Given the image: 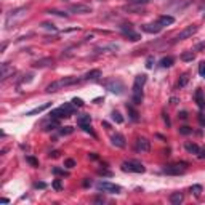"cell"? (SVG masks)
Wrapping results in <instances>:
<instances>
[{"instance_id": "5", "label": "cell", "mask_w": 205, "mask_h": 205, "mask_svg": "<svg viewBox=\"0 0 205 205\" xmlns=\"http://www.w3.org/2000/svg\"><path fill=\"white\" fill-rule=\"evenodd\" d=\"M104 85H106V88H108L111 93H116V95H122V93H123V90H125L123 83L120 82V80H117V79L108 80V82L104 83Z\"/></svg>"}, {"instance_id": "32", "label": "cell", "mask_w": 205, "mask_h": 205, "mask_svg": "<svg viewBox=\"0 0 205 205\" xmlns=\"http://www.w3.org/2000/svg\"><path fill=\"white\" fill-rule=\"evenodd\" d=\"M53 173H55V175H63V176H67V172L61 170V168H58V167H55V168H53Z\"/></svg>"}, {"instance_id": "43", "label": "cell", "mask_w": 205, "mask_h": 205, "mask_svg": "<svg viewBox=\"0 0 205 205\" xmlns=\"http://www.w3.org/2000/svg\"><path fill=\"white\" fill-rule=\"evenodd\" d=\"M82 184H83V188H90V186H91V181L85 178V180H83V183H82Z\"/></svg>"}, {"instance_id": "24", "label": "cell", "mask_w": 205, "mask_h": 205, "mask_svg": "<svg viewBox=\"0 0 205 205\" xmlns=\"http://www.w3.org/2000/svg\"><path fill=\"white\" fill-rule=\"evenodd\" d=\"M112 120L117 122V123H122L123 122V117H122V114H120L119 111H114V112H112Z\"/></svg>"}, {"instance_id": "39", "label": "cell", "mask_w": 205, "mask_h": 205, "mask_svg": "<svg viewBox=\"0 0 205 205\" xmlns=\"http://www.w3.org/2000/svg\"><path fill=\"white\" fill-rule=\"evenodd\" d=\"M128 2H131V3H136V5H141V3H147L149 0H128Z\"/></svg>"}, {"instance_id": "35", "label": "cell", "mask_w": 205, "mask_h": 205, "mask_svg": "<svg viewBox=\"0 0 205 205\" xmlns=\"http://www.w3.org/2000/svg\"><path fill=\"white\" fill-rule=\"evenodd\" d=\"M26 160L29 162L31 165H34V167H39V160H35L34 157H26Z\"/></svg>"}, {"instance_id": "10", "label": "cell", "mask_w": 205, "mask_h": 205, "mask_svg": "<svg viewBox=\"0 0 205 205\" xmlns=\"http://www.w3.org/2000/svg\"><path fill=\"white\" fill-rule=\"evenodd\" d=\"M141 29H143L144 32H147V34H159L162 31V26L159 23L157 24H143Z\"/></svg>"}, {"instance_id": "6", "label": "cell", "mask_w": 205, "mask_h": 205, "mask_svg": "<svg viewBox=\"0 0 205 205\" xmlns=\"http://www.w3.org/2000/svg\"><path fill=\"white\" fill-rule=\"evenodd\" d=\"M186 172V164H172L164 167V173L167 175H183Z\"/></svg>"}, {"instance_id": "2", "label": "cell", "mask_w": 205, "mask_h": 205, "mask_svg": "<svg viewBox=\"0 0 205 205\" xmlns=\"http://www.w3.org/2000/svg\"><path fill=\"white\" fill-rule=\"evenodd\" d=\"M72 114H74V104L66 103V104L59 106L58 109L51 111L50 117H51V119H63V117H70Z\"/></svg>"}, {"instance_id": "3", "label": "cell", "mask_w": 205, "mask_h": 205, "mask_svg": "<svg viewBox=\"0 0 205 205\" xmlns=\"http://www.w3.org/2000/svg\"><path fill=\"white\" fill-rule=\"evenodd\" d=\"M122 170L123 172H133V173H144L146 168L143 167V164L135 160H128V162H123L122 164Z\"/></svg>"}, {"instance_id": "29", "label": "cell", "mask_w": 205, "mask_h": 205, "mask_svg": "<svg viewBox=\"0 0 205 205\" xmlns=\"http://www.w3.org/2000/svg\"><path fill=\"white\" fill-rule=\"evenodd\" d=\"M74 130H72V127H64V128H61L59 130V133L61 135H69V133H72Z\"/></svg>"}, {"instance_id": "44", "label": "cell", "mask_w": 205, "mask_h": 205, "mask_svg": "<svg viewBox=\"0 0 205 205\" xmlns=\"http://www.w3.org/2000/svg\"><path fill=\"white\" fill-rule=\"evenodd\" d=\"M98 173H100V175H104V176H111V175H112V173H111V172H108V170H100Z\"/></svg>"}, {"instance_id": "49", "label": "cell", "mask_w": 205, "mask_h": 205, "mask_svg": "<svg viewBox=\"0 0 205 205\" xmlns=\"http://www.w3.org/2000/svg\"><path fill=\"white\" fill-rule=\"evenodd\" d=\"M88 157H90V159H96V154L91 152V154H88Z\"/></svg>"}, {"instance_id": "46", "label": "cell", "mask_w": 205, "mask_h": 205, "mask_svg": "<svg viewBox=\"0 0 205 205\" xmlns=\"http://www.w3.org/2000/svg\"><path fill=\"white\" fill-rule=\"evenodd\" d=\"M164 120H165V123H167V125H170V119H168V116L164 114Z\"/></svg>"}, {"instance_id": "28", "label": "cell", "mask_w": 205, "mask_h": 205, "mask_svg": "<svg viewBox=\"0 0 205 205\" xmlns=\"http://www.w3.org/2000/svg\"><path fill=\"white\" fill-rule=\"evenodd\" d=\"M191 192H194L196 196H200V192H202V186H200V184H194L192 188H191Z\"/></svg>"}, {"instance_id": "45", "label": "cell", "mask_w": 205, "mask_h": 205, "mask_svg": "<svg viewBox=\"0 0 205 205\" xmlns=\"http://www.w3.org/2000/svg\"><path fill=\"white\" fill-rule=\"evenodd\" d=\"M203 157H205V147L199 151V159H203Z\"/></svg>"}, {"instance_id": "8", "label": "cell", "mask_w": 205, "mask_h": 205, "mask_svg": "<svg viewBox=\"0 0 205 205\" xmlns=\"http://www.w3.org/2000/svg\"><path fill=\"white\" fill-rule=\"evenodd\" d=\"M141 101H143V87L135 85L133 83V91H131V103L135 106H139Z\"/></svg>"}, {"instance_id": "22", "label": "cell", "mask_w": 205, "mask_h": 205, "mask_svg": "<svg viewBox=\"0 0 205 205\" xmlns=\"http://www.w3.org/2000/svg\"><path fill=\"white\" fill-rule=\"evenodd\" d=\"M10 70H13V67L8 66V63H3V64H2V79H3V80L8 77V72H10Z\"/></svg>"}, {"instance_id": "34", "label": "cell", "mask_w": 205, "mask_h": 205, "mask_svg": "<svg viewBox=\"0 0 205 205\" xmlns=\"http://www.w3.org/2000/svg\"><path fill=\"white\" fill-rule=\"evenodd\" d=\"M53 188H55L56 191H61V189H63L61 181H59V180H55V181H53Z\"/></svg>"}, {"instance_id": "41", "label": "cell", "mask_w": 205, "mask_h": 205, "mask_svg": "<svg viewBox=\"0 0 205 205\" xmlns=\"http://www.w3.org/2000/svg\"><path fill=\"white\" fill-rule=\"evenodd\" d=\"M42 26H44V27H45V29H51V31H56V27H53V24H48V23H44V24H42Z\"/></svg>"}, {"instance_id": "33", "label": "cell", "mask_w": 205, "mask_h": 205, "mask_svg": "<svg viewBox=\"0 0 205 205\" xmlns=\"http://www.w3.org/2000/svg\"><path fill=\"white\" fill-rule=\"evenodd\" d=\"M199 74L205 79V61H202L200 64H199Z\"/></svg>"}, {"instance_id": "4", "label": "cell", "mask_w": 205, "mask_h": 205, "mask_svg": "<svg viewBox=\"0 0 205 205\" xmlns=\"http://www.w3.org/2000/svg\"><path fill=\"white\" fill-rule=\"evenodd\" d=\"M96 189L98 191H103V192H109V194H119L122 188L117 186V184H112L109 181H100L96 184Z\"/></svg>"}, {"instance_id": "14", "label": "cell", "mask_w": 205, "mask_h": 205, "mask_svg": "<svg viewBox=\"0 0 205 205\" xmlns=\"http://www.w3.org/2000/svg\"><path fill=\"white\" fill-rule=\"evenodd\" d=\"M51 106V103H45V104H42V106H37V108H34L31 109L29 112H26V116H35V114H40V112H44L45 109H48Z\"/></svg>"}, {"instance_id": "31", "label": "cell", "mask_w": 205, "mask_h": 205, "mask_svg": "<svg viewBox=\"0 0 205 205\" xmlns=\"http://www.w3.org/2000/svg\"><path fill=\"white\" fill-rule=\"evenodd\" d=\"M64 165H66L67 168H72V167H75V160H74V159H66V160H64Z\"/></svg>"}, {"instance_id": "9", "label": "cell", "mask_w": 205, "mask_h": 205, "mask_svg": "<svg viewBox=\"0 0 205 205\" xmlns=\"http://www.w3.org/2000/svg\"><path fill=\"white\" fill-rule=\"evenodd\" d=\"M135 147H136L138 152H149L151 151V143H149V139H146V138H136Z\"/></svg>"}, {"instance_id": "27", "label": "cell", "mask_w": 205, "mask_h": 205, "mask_svg": "<svg viewBox=\"0 0 205 205\" xmlns=\"http://www.w3.org/2000/svg\"><path fill=\"white\" fill-rule=\"evenodd\" d=\"M188 80H189V75H188V74H183L181 79H180V82H178V85H180V87H184L186 83H188Z\"/></svg>"}, {"instance_id": "20", "label": "cell", "mask_w": 205, "mask_h": 205, "mask_svg": "<svg viewBox=\"0 0 205 205\" xmlns=\"http://www.w3.org/2000/svg\"><path fill=\"white\" fill-rule=\"evenodd\" d=\"M184 147H186V151L188 152H191V154H199V146H197L196 143H186L184 144Z\"/></svg>"}, {"instance_id": "13", "label": "cell", "mask_w": 205, "mask_h": 205, "mask_svg": "<svg viewBox=\"0 0 205 205\" xmlns=\"http://www.w3.org/2000/svg\"><path fill=\"white\" fill-rule=\"evenodd\" d=\"M111 141H112V144H114L116 147H125V138L120 135V133H116V135H112L111 136Z\"/></svg>"}, {"instance_id": "38", "label": "cell", "mask_w": 205, "mask_h": 205, "mask_svg": "<svg viewBox=\"0 0 205 205\" xmlns=\"http://www.w3.org/2000/svg\"><path fill=\"white\" fill-rule=\"evenodd\" d=\"M197 119H199V123L202 127H205V114H199V117H197Z\"/></svg>"}, {"instance_id": "37", "label": "cell", "mask_w": 205, "mask_h": 205, "mask_svg": "<svg viewBox=\"0 0 205 205\" xmlns=\"http://www.w3.org/2000/svg\"><path fill=\"white\" fill-rule=\"evenodd\" d=\"M152 63H154V58H152V56H147V59H146V67L151 69V67H152Z\"/></svg>"}, {"instance_id": "21", "label": "cell", "mask_w": 205, "mask_h": 205, "mask_svg": "<svg viewBox=\"0 0 205 205\" xmlns=\"http://www.w3.org/2000/svg\"><path fill=\"white\" fill-rule=\"evenodd\" d=\"M173 63H175V59L172 56H165V58L160 59V66L162 67H170V66H173Z\"/></svg>"}, {"instance_id": "17", "label": "cell", "mask_w": 205, "mask_h": 205, "mask_svg": "<svg viewBox=\"0 0 205 205\" xmlns=\"http://www.w3.org/2000/svg\"><path fill=\"white\" fill-rule=\"evenodd\" d=\"M101 75H103L101 70L100 69H95V70H90V72H87L83 79H87V80H96V79H100Z\"/></svg>"}, {"instance_id": "23", "label": "cell", "mask_w": 205, "mask_h": 205, "mask_svg": "<svg viewBox=\"0 0 205 205\" xmlns=\"http://www.w3.org/2000/svg\"><path fill=\"white\" fill-rule=\"evenodd\" d=\"M194 58H196V55L192 51H184V53L181 55V59L183 61H192Z\"/></svg>"}, {"instance_id": "40", "label": "cell", "mask_w": 205, "mask_h": 205, "mask_svg": "<svg viewBox=\"0 0 205 205\" xmlns=\"http://www.w3.org/2000/svg\"><path fill=\"white\" fill-rule=\"evenodd\" d=\"M178 117L183 119V120H186V119H188V112H186V111H181L180 114H178Z\"/></svg>"}, {"instance_id": "7", "label": "cell", "mask_w": 205, "mask_h": 205, "mask_svg": "<svg viewBox=\"0 0 205 205\" xmlns=\"http://www.w3.org/2000/svg\"><path fill=\"white\" fill-rule=\"evenodd\" d=\"M197 32V26H188V27H184V29H183L178 35H176L175 37V40L173 42H180V40H184V39H189L191 35H194Z\"/></svg>"}, {"instance_id": "1", "label": "cell", "mask_w": 205, "mask_h": 205, "mask_svg": "<svg viewBox=\"0 0 205 205\" xmlns=\"http://www.w3.org/2000/svg\"><path fill=\"white\" fill-rule=\"evenodd\" d=\"M82 79H77V77H63V79L56 80V82H51L50 85H47V91L48 93H53V91H58L64 87H69V85H74V83H79Z\"/></svg>"}, {"instance_id": "18", "label": "cell", "mask_w": 205, "mask_h": 205, "mask_svg": "<svg viewBox=\"0 0 205 205\" xmlns=\"http://www.w3.org/2000/svg\"><path fill=\"white\" fill-rule=\"evenodd\" d=\"M77 123L80 125V128L85 127V125H90L91 123V117L88 114H82V116H79V119H77Z\"/></svg>"}, {"instance_id": "47", "label": "cell", "mask_w": 205, "mask_h": 205, "mask_svg": "<svg viewBox=\"0 0 205 205\" xmlns=\"http://www.w3.org/2000/svg\"><path fill=\"white\" fill-rule=\"evenodd\" d=\"M35 188H45L44 183H35Z\"/></svg>"}, {"instance_id": "26", "label": "cell", "mask_w": 205, "mask_h": 205, "mask_svg": "<svg viewBox=\"0 0 205 205\" xmlns=\"http://www.w3.org/2000/svg\"><path fill=\"white\" fill-rule=\"evenodd\" d=\"M53 63V59H42V61H37L35 63V67H44V66H47V64H51Z\"/></svg>"}, {"instance_id": "11", "label": "cell", "mask_w": 205, "mask_h": 205, "mask_svg": "<svg viewBox=\"0 0 205 205\" xmlns=\"http://www.w3.org/2000/svg\"><path fill=\"white\" fill-rule=\"evenodd\" d=\"M72 13H79V15H85V13H90L91 11V6H88V5H72L69 8Z\"/></svg>"}, {"instance_id": "15", "label": "cell", "mask_w": 205, "mask_h": 205, "mask_svg": "<svg viewBox=\"0 0 205 205\" xmlns=\"http://www.w3.org/2000/svg\"><path fill=\"white\" fill-rule=\"evenodd\" d=\"M157 23L164 27V26H170V24H173L175 23V18L173 16H170V15H162L160 18H159V21Z\"/></svg>"}, {"instance_id": "16", "label": "cell", "mask_w": 205, "mask_h": 205, "mask_svg": "<svg viewBox=\"0 0 205 205\" xmlns=\"http://www.w3.org/2000/svg\"><path fill=\"white\" fill-rule=\"evenodd\" d=\"M122 32H123V35H127V37H130V40H133V42H136V40H139V34H136V32H133L130 27L127 29L125 26H122Z\"/></svg>"}, {"instance_id": "42", "label": "cell", "mask_w": 205, "mask_h": 205, "mask_svg": "<svg viewBox=\"0 0 205 205\" xmlns=\"http://www.w3.org/2000/svg\"><path fill=\"white\" fill-rule=\"evenodd\" d=\"M48 13H53V15H58V16H67L66 13H63V11H56V10H53V11H48Z\"/></svg>"}, {"instance_id": "36", "label": "cell", "mask_w": 205, "mask_h": 205, "mask_svg": "<svg viewBox=\"0 0 205 205\" xmlns=\"http://www.w3.org/2000/svg\"><path fill=\"white\" fill-rule=\"evenodd\" d=\"M72 104L77 106V108H80V106H83V101L80 100V98H74V100H72Z\"/></svg>"}, {"instance_id": "30", "label": "cell", "mask_w": 205, "mask_h": 205, "mask_svg": "<svg viewBox=\"0 0 205 205\" xmlns=\"http://www.w3.org/2000/svg\"><path fill=\"white\" fill-rule=\"evenodd\" d=\"M180 133L181 135H189V133H192V128H189V127H181Z\"/></svg>"}, {"instance_id": "25", "label": "cell", "mask_w": 205, "mask_h": 205, "mask_svg": "<svg viewBox=\"0 0 205 205\" xmlns=\"http://www.w3.org/2000/svg\"><path fill=\"white\" fill-rule=\"evenodd\" d=\"M127 109H128V112H130V117H131V120H135V122H136V120H138V112H136L135 109H133L131 106H128V104H127Z\"/></svg>"}, {"instance_id": "12", "label": "cell", "mask_w": 205, "mask_h": 205, "mask_svg": "<svg viewBox=\"0 0 205 205\" xmlns=\"http://www.w3.org/2000/svg\"><path fill=\"white\" fill-rule=\"evenodd\" d=\"M194 100L197 103V106H199L200 109H205V96H203V91L200 88H197L196 90V93H194Z\"/></svg>"}, {"instance_id": "48", "label": "cell", "mask_w": 205, "mask_h": 205, "mask_svg": "<svg viewBox=\"0 0 205 205\" xmlns=\"http://www.w3.org/2000/svg\"><path fill=\"white\" fill-rule=\"evenodd\" d=\"M50 155H51V157H58V155H59V152H58V151H55V152H51Z\"/></svg>"}, {"instance_id": "19", "label": "cell", "mask_w": 205, "mask_h": 205, "mask_svg": "<svg viewBox=\"0 0 205 205\" xmlns=\"http://www.w3.org/2000/svg\"><path fill=\"white\" fill-rule=\"evenodd\" d=\"M170 202H172L173 205H180V203L183 202V194H181V192H173V194L170 196Z\"/></svg>"}]
</instances>
